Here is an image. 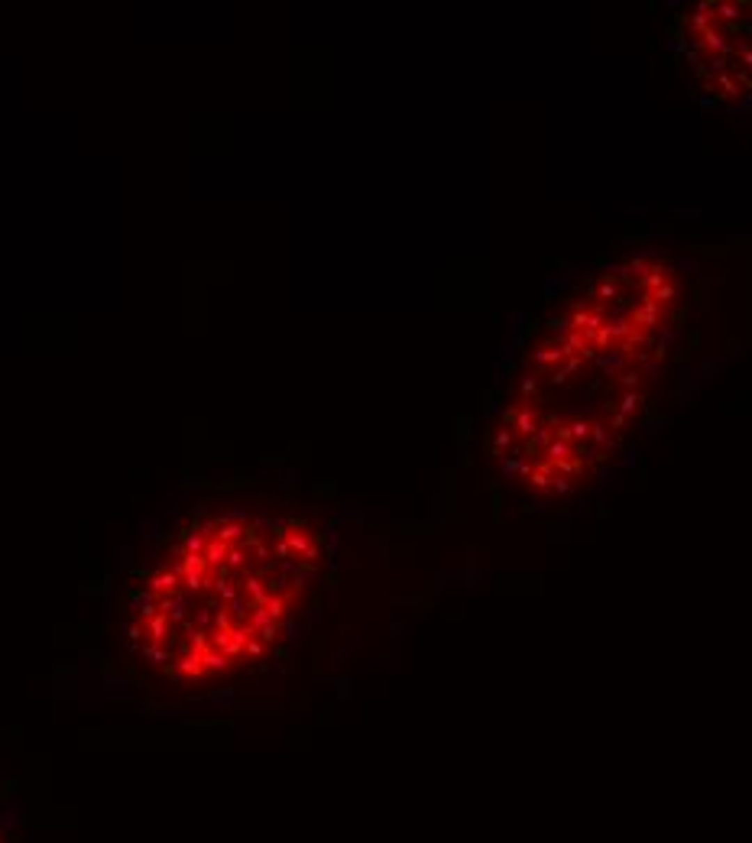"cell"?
Segmentation results:
<instances>
[{
	"instance_id": "cell-2",
	"label": "cell",
	"mask_w": 752,
	"mask_h": 843,
	"mask_svg": "<svg viewBox=\"0 0 752 843\" xmlns=\"http://www.w3.org/2000/svg\"><path fill=\"white\" fill-rule=\"evenodd\" d=\"M321 571L318 532L253 509L182 523L133 587L127 646L169 684H211L279 646Z\"/></svg>"
},
{
	"instance_id": "cell-1",
	"label": "cell",
	"mask_w": 752,
	"mask_h": 843,
	"mask_svg": "<svg viewBox=\"0 0 752 843\" xmlns=\"http://www.w3.org/2000/svg\"><path fill=\"white\" fill-rule=\"evenodd\" d=\"M681 299L675 263L636 253L542 321L493 428V458L512 484L564 497L620 454L665 366Z\"/></svg>"
},
{
	"instance_id": "cell-4",
	"label": "cell",
	"mask_w": 752,
	"mask_h": 843,
	"mask_svg": "<svg viewBox=\"0 0 752 843\" xmlns=\"http://www.w3.org/2000/svg\"><path fill=\"white\" fill-rule=\"evenodd\" d=\"M0 843H26L19 791H17V785L3 775H0Z\"/></svg>"
},
{
	"instance_id": "cell-3",
	"label": "cell",
	"mask_w": 752,
	"mask_h": 843,
	"mask_svg": "<svg viewBox=\"0 0 752 843\" xmlns=\"http://www.w3.org/2000/svg\"><path fill=\"white\" fill-rule=\"evenodd\" d=\"M677 59L707 104H752V0L697 3L675 33Z\"/></svg>"
}]
</instances>
